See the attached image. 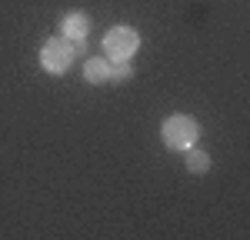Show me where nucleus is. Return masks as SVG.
Listing matches in <instances>:
<instances>
[{
  "label": "nucleus",
  "instance_id": "20e7f679",
  "mask_svg": "<svg viewBox=\"0 0 250 240\" xmlns=\"http://www.w3.org/2000/svg\"><path fill=\"white\" fill-rule=\"evenodd\" d=\"M60 34H63V40H74V43H80V40L90 34V17H87V14H80V10L67 14V17L60 20Z\"/></svg>",
  "mask_w": 250,
  "mask_h": 240
},
{
  "label": "nucleus",
  "instance_id": "423d86ee",
  "mask_svg": "<svg viewBox=\"0 0 250 240\" xmlns=\"http://www.w3.org/2000/svg\"><path fill=\"white\" fill-rule=\"evenodd\" d=\"M187 167H190L193 174H207V170H210V157H207L204 150H190V147H187Z\"/></svg>",
  "mask_w": 250,
  "mask_h": 240
},
{
  "label": "nucleus",
  "instance_id": "7ed1b4c3",
  "mask_svg": "<svg viewBox=\"0 0 250 240\" xmlns=\"http://www.w3.org/2000/svg\"><path fill=\"white\" fill-rule=\"evenodd\" d=\"M137 47H140V37H137L134 27H114V30H107V37H104V50H107L110 60L134 57Z\"/></svg>",
  "mask_w": 250,
  "mask_h": 240
},
{
  "label": "nucleus",
  "instance_id": "f03ea898",
  "mask_svg": "<svg viewBox=\"0 0 250 240\" xmlns=\"http://www.w3.org/2000/svg\"><path fill=\"white\" fill-rule=\"evenodd\" d=\"M77 57V47L74 43H67L63 37H54L43 43V50H40V67L47 70V74H63L70 63Z\"/></svg>",
  "mask_w": 250,
  "mask_h": 240
},
{
  "label": "nucleus",
  "instance_id": "39448f33",
  "mask_svg": "<svg viewBox=\"0 0 250 240\" xmlns=\"http://www.w3.org/2000/svg\"><path fill=\"white\" fill-rule=\"evenodd\" d=\"M83 77H87V83H107L110 80V60L90 57L83 63Z\"/></svg>",
  "mask_w": 250,
  "mask_h": 240
},
{
  "label": "nucleus",
  "instance_id": "f257e3e1",
  "mask_svg": "<svg viewBox=\"0 0 250 240\" xmlns=\"http://www.w3.org/2000/svg\"><path fill=\"white\" fill-rule=\"evenodd\" d=\"M160 134H164V143L170 150H187V147H193L200 140V123L193 117H187V114H177V117L164 120Z\"/></svg>",
  "mask_w": 250,
  "mask_h": 240
}]
</instances>
